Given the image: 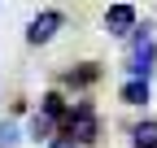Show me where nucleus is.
Here are the masks:
<instances>
[{
  "label": "nucleus",
  "instance_id": "f03ea898",
  "mask_svg": "<svg viewBox=\"0 0 157 148\" xmlns=\"http://www.w3.org/2000/svg\"><path fill=\"white\" fill-rule=\"evenodd\" d=\"M61 131L70 135V139H78V144H96V135H101V118H96V105L92 100H74L70 105V113H66V122H61Z\"/></svg>",
  "mask_w": 157,
  "mask_h": 148
},
{
  "label": "nucleus",
  "instance_id": "7ed1b4c3",
  "mask_svg": "<svg viewBox=\"0 0 157 148\" xmlns=\"http://www.w3.org/2000/svg\"><path fill=\"white\" fill-rule=\"evenodd\" d=\"M66 26V13L61 9H44V13H35L31 17V26H26V44L39 48V44H52V35Z\"/></svg>",
  "mask_w": 157,
  "mask_h": 148
},
{
  "label": "nucleus",
  "instance_id": "6e6552de",
  "mask_svg": "<svg viewBox=\"0 0 157 148\" xmlns=\"http://www.w3.org/2000/svg\"><path fill=\"white\" fill-rule=\"evenodd\" d=\"M39 113H48V118H57V122H66L70 100L61 96V91H44V96H39Z\"/></svg>",
  "mask_w": 157,
  "mask_h": 148
},
{
  "label": "nucleus",
  "instance_id": "20e7f679",
  "mask_svg": "<svg viewBox=\"0 0 157 148\" xmlns=\"http://www.w3.org/2000/svg\"><path fill=\"white\" fill-rule=\"evenodd\" d=\"M135 26H140V17H135L131 5H109V9H105V31L113 35V39H127Z\"/></svg>",
  "mask_w": 157,
  "mask_h": 148
},
{
  "label": "nucleus",
  "instance_id": "39448f33",
  "mask_svg": "<svg viewBox=\"0 0 157 148\" xmlns=\"http://www.w3.org/2000/svg\"><path fill=\"white\" fill-rule=\"evenodd\" d=\"M148 83H153V79H122V87H118V100L131 105V109H144L148 96H153V87H148Z\"/></svg>",
  "mask_w": 157,
  "mask_h": 148
},
{
  "label": "nucleus",
  "instance_id": "f257e3e1",
  "mask_svg": "<svg viewBox=\"0 0 157 148\" xmlns=\"http://www.w3.org/2000/svg\"><path fill=\"white\" fill-rule=\"evenodd\" d=\"M157 70V44H153V22H140L131 31V52H127V79H153Z\"/></svg>",
  "mask_w": 157,
  "mask_h": 148
},
{
  "label": "nucleus",
  "instance_id": "1a4fd4ad",
  "mask_svg": "<svg viewBox=\"0 0 157 148\" xmlns=\"http://www.w3.org/2000/svg\"><path fill=\"white\" fill-rule=\"evenodd\" d=\"M131 148H157V122L153 118H144V122L131 126Z\"/></svg>",
  "mask_w": 157,
  "mask_h": 148
},
{
  "label": "nucleus",
  "instance_id": "0eeeda50",
  "mask_svg": "<svg viewBox=\"0 0 157 148\" xmlns=\"http://www.w3.org/2000/svg\"><path fill=\"white\" fill-rule=\"evenodd\" d=\"M96 79H101V65H96V61H83V65H74V70L61 74V83H66V87H92Z\"/></svg>",
  "mask_w": 157,
  "mask_h": 148
},
{
  "label": "nucleus",
  "instance_id": "9b49d317",
  "mask_svg": "<svg viewBox=\"0 0 157 148\" xmlns=\"http://www.w3.org/2000/svg\"><path fill=\"white\" fill-rule=\"evenodd\" d=\"M48 148H83V144H78V139H70V135L61 131V135H57V139H48Z\"/></svg>",
  "mask_w": 157,
  "mask_h": 148
},
{
  "label": "nucleus",
  "instance_id": "423d86ee",
  "mask_svg": "<svg viewBox=\"0 0 157 148\" xmlns=\"http://www.w3.org/2000/svg\"><path fill=\"white\" fill-rule=\"evenodd\" d=\"M57 131H61V122H57V118H48V113H35V118H31V126H26V139H35V144H48V139H57Z\"/></svg>",
  "mask_w": 157,
  "mask_h": 148
},
{
  "label": "nucleus",
  "instance_id": "9d476101",
  "mask_svg": "<svg viewBox=\"0 0 157 148\" xmlns=\"http://www.w3.org/2000/svg\"><path fill=\"white\" fill-rule=\"evenodd\" d=\"M26 135H22V126H17L13 118H0V148H17Z\"/></svg>",
  "mask_w": 157,
  "mask_h": 148
}]
</instances>
